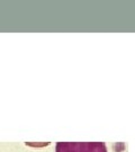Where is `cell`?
Wrapping results in <instances>:
<instances>
[{
	"mask_svg": "<svg viewBox=\"0 0 135 152\" xmlns=\"http://www.w3.org/2000/svg\"><path fill=\"white\" fill-rule=\"evenodd\" d=\"M55 152H107L104 142H58Z\"/></svg>",
	"mask_w": 135,
	"mask_h": 152,
	"instance_id": "6da1fadb",
	"label": "cell"
}]
</instances>
